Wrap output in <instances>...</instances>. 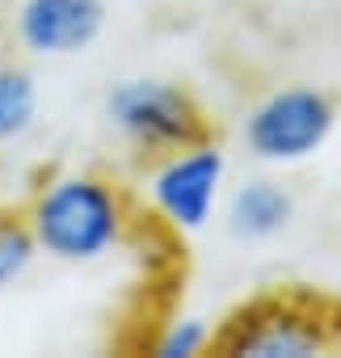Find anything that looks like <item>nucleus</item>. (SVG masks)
Segmentation results:
<instances>
[{"label":"nucleus","mask_w":341,"mask_h":358,"mask_svg":"<svg viewBox=\"0 0 341 358\" xmlns=\"http://www.w3.org/2000/svg\"><path fill=\"white\" fill-rule=\"evenodd\" d=\"M26 228L38 253L89 266L110 257L126 236V203L122 194L93 173H64L34 194L26 211Z\"/></svg>","instance_id":"1"},{"label":"nucleus","mask_w":341,"mask_h":358,"mask_svg":"<svg viewBox=\"0 0 341 358\" xmlns=\"http://www.w3.org/2000/svg\"><path fill=\"white\" fill-rule=\"evenodd\" d=\"M211 345L232 358H316L341 354V312L307 295H270L245 303Z\"/></svg>","instance_id":"2"},{"label":"nucleus","mask_w":341,"mask_h":358,"mask_svg":"<svg viewBox=\"0 0 341 358\" xmlns=\"http://www.w3.org/2000/svg\"><path fill=\"white\" fill-rule=\"evenodd\" d=\"M106 114L118 127V135L147 156H168L186 143L207 139V122L194 97L156 76L114 85V93L106 97Z\"/></svg>","instance_id":"3"},{"label":"nucleus","mask_w":341,"mask_h":358,"mask_svg":"<svg viewBox=\"0 0 341 358\" xmlns=\"http://www.w3.org/2000/svg\"><path fill=\"white\" fill-rule=\"evenodd\" d=\"M337 127V101L324 89L291 85L266 93L245 118V143L266 164H295L324 148Z\"/></svg>","instance_id":"4"},{"label":"nucleus","mask_w":341,"mask_h":358,"mask_svg":"<svg viewBox=\"0 0 341 358\" xmlns=\"http://www.w3.org/2000/svg\"><path fill=\"white\" fill-rule=\"evenodd\" d=\"M224 177H228L224 152L198 139V143H186L177 152L160 156L156 173L147 177V199L168 228L198 232L219 207Z\"/></svg>","instance_id":"5"},{"label":"nucleus","mask_w":341,"mask_h":358,"mask_svg":"<svg viewBox=\"0 0 341 358\" xmlns=\"http://www.w3.org/2000/svg\"><path fill=\"white\" fill-rule=\"evenodd\" d=\"M13 30L30 55H80L106 30V0H22Z\"/></svg>","instance_id":"6"},{"label":"nucleus","mask_w":341,"mask_h":358,"mask_svg":"<svg viewBox=\"0 0 341 358\" xmlns=\"http://www.w3.org/2000/svg\"><path fill=\"white\" fill-rule=\"evenodd\" d=\"M295 220V199L286 186L270 182V177H253V182L236 186L228 199V228L240 241H270Z\"/></svg>","instance_id":"7"},{"label":"nucleus","mask_w":341,"mask_h":358,"mask_svg":"<svg viewBox=\"0 0 341 358\" xmlns=\"http://www.w3.org/2000/svg\"><path fill=\"white\" fill-rule=\"evenodd\" d=\"M38 118V85L30 72L5 64L0 68V148L22 139Z\"/></svg>","instance_id":"8"},{"label":"nucleus","mask_w":341,"mask_h":358,"mask_svg":"<svg viewBox=\"0 0 341 358\" xmlns=\"http://www.w3.org/2000/svg\"><path fill=\"white\" fill-rule=\"evenodd\" d=\"M38 245L26 228V220L17 215H0V291H9L13 282L26 278V270L34 266Z\"/></svg>","instance_id":"9"},{"label":"nucleus","mask_w":341,"mask_h":358,"mask_svg":"<svg viewBox=\"0 0 341 358\" xmlns=\"http://www.w3.org/2000/svg\"><path fill=\"white\" fill-rule=\"evenodd\" d=\"M211 345V329L198 320H173L160 337H156V358H194Z\"/></svg>","instance_id":"10"}]
</instances>
